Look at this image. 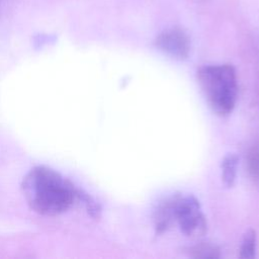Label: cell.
<instances>
[{"label":"cell","instance_id":"cell-1","mask_svg":"<svg viewBox=\"0 0 259 259\" xmlns=\"http://www.w3.org/2000/svg\"><path fill=\"white\" fill-rule=\"evenodd\" d=\"M21 187L29 206L44 215L65 212L77 200L79 189L47 166L32 168L23 178Z\"/></svg>","mask_w":259,"mask_h":259},{"label":"cell","instance_id":"cell-2","mask_svg":"<svg viewBox=\"0 0 259 259\" xmlns=\"http://www.w3.org/2000/svg\"><path fill=\"white\" fill-rule=\"evenodd\" d=\"M197 79L212 111L221 116L230 114L237 100V79L233 66L201 67L197 71Z\"/></svg>","mask_w":259,"mask_h":259},{"label":"cell","instance_id":"cell-3","mask_svg":"<svg viewBox=\"0 0 259 259\" xmlns=\"http://www.w3.org/2000/svg\"><path fill=\"white\" fill-rule=\"evenodd\" d=\"M174 221L186 236H198L205 232L206 224L198 201L191 195H173Z\"/></svg>","mask_w":259,"mask_h":259},{"label":"cell","instance_id":"cell-4","mask_svg":"<svg viewBox=\"0 0 259 259\" xmlns=\"http://www.w3.org/2000/svg\"><path fill=\"white\" fill-rule=\"evenodd\" d=\"M156 47L166 55L183 60L190 52V39L187 33L181 28H170L160 33L156 40Z\"/></svg>","mask_w":259,"mask_h":259},{"label":"cell","instance_id":"cell-5","mask_svg":"<svg viewBox=\"0 0 259 259\" xmlns=\"http://www.w3.org/2000/svg\"><path fill=\"white\" fill-rule=\"evenodd\" d=\"M155 228L161 234L168 230L174 222V197L171 196L162 202L155 212Z\"/></svg>","mask_w":259,"mask_h":259},{"label":"cell","instance_id":"cell-6","mask_svg":"<svg viewBox=\"0 0 259 259\" xmlns=\"http://www.w3.org/2000/svg\"><path fill=\"white\" fill-rule=\"evenodd\" d=\"M238 160L237 155L229 154L222 162V178L224 184L228 187H232L236 181Z\"/></svg>","mask_w":259,"mask_h":259},{"label":"cell","instance_id":"cell-7","mask_svg":"<svg viewBox=\"0 0 259 259\" xmlns=\"http://www.w3.org/2000/svg\"><path fill=\"white\" fill-rule=\"evenodd\" d=\"M255 253H256V233L253 230H249L244 236L239 256L242 259H252L255 257Z\"/></svg>","mask_w":259,"mask_h":259},{"label":"cell","instance_id":"cell-8","mask_svg":"<svg viewBox=\"0 0 259 259\" xmlns=\"http://www.w3.org/2000/svg\"><path fill=\"white\" fill-rule=\"evenodd\" d=\"M77 200H80L83 202V204L85 205L88 214H90L92 218L96 219L99 217L100 214V206L99 204L85 191L78 189V194H77Z\"/></svg>","mask_w":259,"mask_h":259},{"label":"cell","instance_id":"cell-9","mask_svg":"<svg viewBox=\"0 0 259 259\" xmlns=\"http://www.w3.org/2000/svg\"><path fill=\"white\" fill-rule=\"evenodd\" d=\"M248 169L251 177L259 182V149L257 147H253L250 149L247 158Z\"/></svg>","mask_w":259,"mask_h":259},{"label":"cell","instance_id":"cell-10","mask_svg":"<svg viewBox=\"0 0 259 259\" xmlns=\"http://www.w3.org/2000/svg\"><path fill=\"white\" fill-rule=\"evenodd\" d=\"M191 256L193 257H201V258H217L220 256L219 250L209 245H199L195 246L190 250Z\"/></svg>","mask_w":259,"mask_h":259}]
</instances>
